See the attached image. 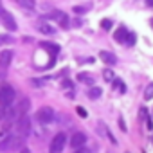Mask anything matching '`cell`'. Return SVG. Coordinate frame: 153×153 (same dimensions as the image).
<instances>
[{
  "instance_id": "cell-11",
  "label": "cell",
  "mask_w": 153,
  "mask_h": 153,
  "mask_svg": "<svg viewBox=\"0 0 153 153\" xmlns=\"http://www.w3.org/2000/svg\"><path fill=\"white\" fill-rule=\"evenodd\" d=\"M51 18H54L61 27H68V16H67L65 13H61V11H54V13L51 15Z\"/></svg>"
},
{
  "instance_id": "cell-16",
  "label": "cell",
  "mask_w": 153,
  "mask_h": 153,
  "mask_svg": "<svg viewBox=\"0 0 153 153\" xmlns=\"http://www.w3.org/2000/svg\"><path fill=\"white\" fill-rule=\"evenodd\" d=\"M16 2H18L22 7H25V9H33V7H34V0H16Z\"/></svg>"
},
{
  "instance_id": "cell-2",
  "label": "cell",
  "mask_w": 153,
  "mask_h": 153,
  "mask_svg": "<svg viewBox=\"0 0 153 153\" xmlns=\"http://www.w3.org/2000/svg\"><path fill=\"white\" fill-rule=\"evenodd\" d=\"M16 99V92L11 85H0V106H11Z\"/></svg>"
},
{
  "instance_id": "cell-13",
  "label": "cell",
  "mask_w": 153,
  "mask_h": 153,
  "mask_svg": "<svg viewBox=\"0 0 153 153\" xmlns=\"http://www.w3.org/2000/svg\"><path fill=\"white\" fill-rule=\"evenodd\" d=\"M126 36H128V29H124V27H119L115 31V34H114L115 42H119V43H124L126 42Z\"/></svg>"
},
{
  "instance_id": "cell-4",
  "label": "cell",
  "mask_w": 153,
  "mask_h": 153,
  "mask_svg": "<svg viewBox=\"0 0 153 153\" xmlns=\"http://www.w3.org/2000/svg\"><path fill=\"white\" fill-rule=\"evenodd\" d=\"M15 128H16V135H20V137L25 139V137L31 133V119H29V115L24 114V115L16 117V124H15Z\"/></svg>"
},
{
  "instance_id": "cell-14",
  "label": "cell",
  "mask_w": 153,
  "mask_h": 153,
  "mask_svg": "<svg viewBox=\"0 0 153 153\" xmlns=\"http://www.w3.org/2000/svg\"><path fill=\"white\" fill-rule=\"evenodd\" d=\"M103 96V90L99 88V87H92L90 90H88V97L90 99H97V97H101Z\"/></svg>"
},
{
  "instance_id": "cell-12",
  "label": "cell",
  "mask_w": 153,
  "mask_h": 153,
  "mask_svg": "<svg viewBox=\"0 0 153 153\" xmlns=\"http://www.w3.org/2000/svg\"><path fill=\"white\" fill-rule=\"evenodd\" d=\"M99 58H101L106 65H115V63H117V58H115L112 52H108V51H101V52H99Z\"/></svg>"
},
{
  "instance_id": "cell-31",
  "label": "cell",
  "mask_w": 153,
  "mask_h": 153,
  "mask_svg": "<svg viewBox=\"0 0 153 153\" xmlns=\"http://www.w3.org/2000/svg\"><path fill=\"white\" fill-rule=\"evenodd\" d=\"M149 24H151V27H153V18H151V22H149Z\"/></svg>"
},
{
  "instance_id": "cell-26",
  "label": "cell",
  "mask_w": 153,
  "mask_h": 153,
  "mask_svg": "<svg viewBox=\"0 0 153 153\" xmlns=\"http://www.w3.org/2000/svg\"><path fill=\"white\" fill-rule=\"evenodd\" d=\"M74 153H90V151H88V149H87L85 146H81V148H78V149H76Z\"/></svg>"
},
{
  "instance_id": "cell-21",
  "label": "cell",
  "mask_w": 153,
  "mask_h": 153,
  "mask_svg": "<svg viewBox=\"0 0 153 153\" xmlns=\"http://www.w3.org/2000/svg\"><path fill=\"white\" fill-rule=\"evenodd\" d=\"M76 112H78V115H79V117H83V119L88 115V114H87V110H85L83 106H78V110H76Z\"/></svg>"
},
{
  "instance_id": "cell-19",
  "label": "cell",
  "mask_w": 153,
  "mask_h": 153,
  "mask_svg": "<svg viewBox=\"0 0 153 153\" xmlns=\"http://www.w3.org/2000/svg\"><path fill=\"white\" fill-rule=\"evenodd\" d=\"M11 42H15V38H13V36H9V34H0V45H4V43H11Z\"/></svg>"
},
{
  "instance_id": "cell-7",
  "label": "cell",
  "mask_w": 153,
  "mask_h": 153,
  "mask_svg": "<svg viewBox=\"0 0 153 153\" xmlns=\"http://www.w3.org/2000/svg\"><path fill=\"white\" fill-rule=\"evenodd\" d=\"M68 144L72 146V149H78V148H81V146L87 144V135H85L83 131H74Z\"/></svg>"
},
{
  "instance_id": "cell-5",
  "label": "cell",
  "mask_w": 153,
  "mask_h": 153,
  "mask_svg": "<svg viewBox=\"0 0 153 153\" xmlns=\"http://www.w3.org/2000/svg\"><path fill=\"white\" fill-rule=\"evenodd\" d=\"M65 144H67V135H65L63 131L56 133L54 139H52L51 144H49V153H61V151L65 149Z\"/></svg>"
},
{
  "instance_id": "cell-29",
  "label": "cell",
  "mask_w": 153,
  "mask_h": 153,
  "mask_svg": "<svg viewBox=\"0 0 153 153\" xmlns=\"http://www.w3.org/2000/svg\"><path fill=\"white\" fill-rule=\"evenodd\" d=\"M146 4H148V7H153V0H146Z\"/></svg>"
},
{
  "instance_id": "cell-24",
  "label": "cell",
  "mask_w": 153,
  "mask_h": 153,
  "mask_svg": "<svg viewBox=\"0 0 153 153\" xmlns=\"http://www.w3.org/2000/svg\"><path fill=\"white\" fill-rule=\"evenodd\" d=\"M114 85H119V90H121V92H124V90H126V88H124V83H123L121 79H115V81H114Z\"/></svg>"
},
{
  "instance_id": "cell-3",
  "label": "cell",
  "mask_w": 153,
  "mask_h": 153,
  "mask_svg": "<svg viewBox=\"0 0 153 153\" xmlns=\"http://www.w3.org/2000/svg\"><path fill=\"white\" fill-rule=\"evenodd\" d=\"M25 139L24 137H20V135H7L2 142H0V151H13V149H16V148H20L22 146V142H24Z\"/></svg>"
},
{
  "instance_id": "cell-9",
  "label": "cell",
  "mask_w": 153,
  "mask_h": 153,
  "mask_svg": "<svg viewBox=\"0 0 153 153\" xmlns=\"http://www.w3.org/2000/svg\"><path fill=\"white\" fill-rule=\"evenodd\" d=\"M13 56H15L13 51H2V52H0V67H2V68L9 67L11 61H13Z\"/></svg>"
},
{
  "instance_id": "cell-18",
  "label": "cell",
  "mask_w": 153,
  "mask_h": 153,
  "mask_svg": "<svg viewBox=\"0 0 153 153\" xmlns=\"http://www.w3.org/2000/svg\"><path fill=\"white\" fill-rule=\"evenodd\" d=\"M135 40H137V36H135L133 33H130V31H128V36H126V42H124V45L131 47V45H135Z\"/></svg>"
},
{
  "instance_id": "cell-28",
  "label": "cell",
  "mask_w": 153,
  "mask_h": 153,
  "mask_svg": "<svg viewBox=\"0 0 153 153\" xmlns=\"http://www.w3.org/2000/svg\"><path fill=\"white\" fill-rule=\"evenodd\" d=\"M119 124H121V130L123 131H126L128 128H126V124H124V121H123V117H119Z\"/></svg>"
},
{
  "instance_id": "cell-23",
  "label": "cell",
  "mask_w": 153,
  "mask_h": 153,
  "mask_svg": "<svg viewBox=\"0 0 153 153\" xmlns=\"http://www.w3.org/2000/svg\"><path fill=\"white\" fill-rule=\"evenodd\" d=\"M78 79H81V81H90V83H92V78H90V76H87V74H79Z\"/></svg>"
},
{
  "instance_id": "cell-20",
  "label": "cell",
  "mask_w": 153,
  "mask_h": 153,
  "mask_svg": "<svg viewBox=\"0 0 153 153\" xmlns=\"http://www.w3.org/2000/svg\"><path fill=\"white\" fill-rule=\"evenodd\" d=\"M87 11H88V7H85V6H76L74 7V13H78V15H83Z\"/></svg>"
},
{
  "instance_id": "cell-22",
  "label": "cell",
  "mask_w": 153,
  "mask_h": 153,
  "mask_svg": "<svg viewBox=\"0 0 153 153\" xmlns=\"http://www.w3.org/2000/svg\"><path fill=\"white\" fill-rule=\"evenodd\" d=\"M101 27H103L105 31H108V29L112 27V22H110V20H103V22H101Z\"/></svg>"
},
{
  "instance_id": "cell-8",
  "label": "cell",
  "mask_w": 153,
  "mask_h": 153,
  "mask_svg": "<svg viewBox=\"0 0 153 153\" xmlns=\"http://www.w3.org/2000/svg\"><path fill=\"white\" fill-rule=\"evenodd\" d=\"M0 18H2V22H4V25L9 29V31H16V22H15V18H13V15L11 13H7V11H0Z\"/></svg>"
},
{
  "instance_id": "cell-1",
  "label": "cell",
  "mask_w": 153,
  "mask_h": 153,
  "mask_svg": "<svg viewBox=\"0 0 153 153\" xmlns=\"http://www.w3.org/2000/svg\"><path fill=\"white\" fill-rule=\"evenodd\" d=\"M29 108H31V101H29L27 97H24V99H20V101L16 103V106H15L13 110H7V112H6V119H16V117H20V115L27 114Z\"/></svg>"
},
{
  "instance_id": "cell-15",
  "label": "cell",
  "mask_w": 153,
  "mask_h": 153,
  "mask_svg": "<svg viewBox=\"0 0 153 153\" xmlns=\"http://www.w3.org/2000/svg\"><path fill=\"white\" fill-rule=\"evenodd\" d=\"M144 99H146V101L153 99V83H149V85L146 87V90H144Z\"/></svg>"
},
{
  "instance_id": "cell-17",
  "label": "cell",
  "mask_w": 153,
  "mask_h": 153,
  "mask_svg": "<svg viewBox=\"0 0 153 153\" xmlns=\"http://www.w3.org/2000/svg\"><path fill=\"white\" fill-rule=\"evenodd\" d=\"M40 31L45 33V34H54V33H56V29L51 27V25H47V24H42V25H40Z\"/></svg>"
},
{
  "instance_id": "cell-25",
  "label": "cell",
  "mask_w": 153,
  "mask_h": 153,
  "mask_svg": "<svg viewBox=\"0 0 153 153\" xmlns=\"http://www.w3.org/2000/svg\"><path fill=\"white\" fill-rule=\"evenodd\" d=\"M105 79H114V74H112V70H105Z\"/></svg>"
},
{
  "instance_id": "cell-6",
  "label": "cell",
  "mask_w": 153,
  "mask_h": 153,
  "mask_svg": "<svg viewBox=\"0 0 153 153\" xmlns=\"http://www.w3.org/2000/svg\"><path fill=\"white\" fill-rule=\"evenodd\" d=\"M54 117H56V114H54V110H52L51 106H43V108H40V110L36 112V119H38L42 124L52 123V121H54Z\"/></svg>"
},
{
  "instance_id": "cell-30",
  "label": "cell",
  "mask_w": 153,
  "mask_h": 153,
  "mask_svg": "<svg viewBox=\"0 0 153 153\" xmlns=\"http://www.w3.org/2000/svg\"><path fill=\"white\" fill-rule=\"evenodd\" d=\"M20 153H31V149H29V148H24V149H22Z\"/></svg>"
},
{
  "instance_id": "cell-10",
  "label": "cell",
  "mask_w": 153,
  "mask_h": 153,
  "mask_svg": "<svg viewBox=\"0 0 153 153\" xmlns=\"http://www.w3.org/2000/svg\"><path fill=\"white\" fill-rule=\"evenodd\" d=\"M40 47L43 49V51H47L52 58H56L58 54H59V45H56V43H49V42H42L40 43Z\"/></svg>"
},
{
  "instance_id": "cell-27",
  "label": "cell",
  "mask_w": 153,
  "mask_h": 153,
  "mask_svg": "<svg viewBox=\"0 0 153 153\" xmlns=\"http://www.w3.org/2000/svg\"><path fill=\"white\" fill-rule=\"evenodd\" d=\"M0 119H6V106H0Z\"/></svg>"
}]
</instances>
